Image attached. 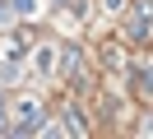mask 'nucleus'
Wrapping results in <instances>:
<instances>
[{"instance_id": "1", "label": "nucleus", "mask_w": 153, "mask_h": 139, "mask_svg": "<svg viewBox=\"0 0 153 139\" xmlns=\"http://www.w3.org/2000/svg\"><path fill=\"white\" fill-rule=\"evenodd\" d=\"M42 125H47L42 102L37 97H23L19 107H14V135H42Z\"/></svg>"}, {"instance_id": "8", "label": "nucleus", "mask_w": 153, "mask_h": 139, "mask_svg": "<svg viewBox=\"0 0 153 139\" xmlns=\"http://www.w3.org/2000/svg\"><path fill=\"white\" fill-rule=\"evenodd\" d=\"M107 9H111V14H125V0H102Z\"/></svg>"}, {"instance_id": "2", "label": "nucleus", "mask_w": 153, "mask_h": 139, "mask_svg": "<svg viewBox=\"0 0 153 139\" xmlns=\"http://www.w3.org/2000/svg\"><path fill=\"white\" fill-rule=\"evenodd\" d=\"M74 65H79V51H74V46H65V56H60V74L70 79V74H74Z\"/></svg>"}, {"instance_id": "7", "label": "nucleus", "mask_w": 153, "mask_h": 139, "mask_svg": "<svg viewBox=\"0 0 153 139\" xmlns=\"http://www.w3.org/2000/svg\"><path fill=\"white\" fill-rule=\"evenodd\" d=\"M10 19H14V5H5V0H0V23L10 28Z\"/></svg>"}, {"instance_id": "4", "label": "nucleus", "mask_w": 153, "mask_h": 139, "mask_svg": "<svg viewBox=\"0 0 153 139\" xmlns=\"http://www.w3.org/2000/svg\"><path fill=\"white\" fill-rule=\"evenodd\" d=\"M134 79H139V93H144V97H153V65H144Z\"/></svg>"}, {"instance_id": "5", "label": "nucleus", "mask_w": 153, "mask_h": 139, "mask_svg": "<svg viewBox=\"0 0 153 139\" xmlns=\"http://www.w3.org/2000/svg\"><path fill=\"white\" fill-rule=\"evenodd\" d=\"M33 65H37V74H47V70H51V46H42V51L33 56Z\"/></svg>"}, {"instance_id": "6", "label": "nucleus", "mask_w": 153, "mask_h": 139, "mask_svg": "<svg viewBox=\"0 0 153 139\" xmlns=\"http://www.w3.org/2000/svg\"><path fill=\"white\" fill-rule=\"evenodd\" d=\"M14 9H19V14H33V9H37V0H10Z\"/></svg>"}, {"instance_id": "3", "label": "nucleus", "mask_w": 153, "mask_h": 139, "mask_svg": "<svg viewBox=\"0 0 153 139\" xmlns=\"http://www.w3.org/2000/svg\"><path fill=\"white\" fill-rule=\"evenodd\" d=\"M65 130L70 135H84V116H79L74 107H65Z\"/></svg>"}]
</instances>
